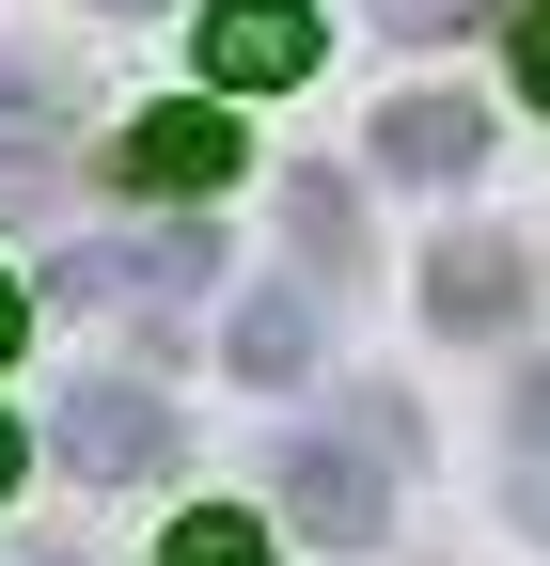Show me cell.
<instances>
[{
	"instance_id": "cell-6",
	"label": "cell",
	"mask_w": 550,
	"mask_h": 566,
	"mask_svg": "<svg viewBox=\"0 0 550 566\" xmlns=\"http://www.w3.org/2000/svg\"><path fill=\"white\" fill-rule=\"evenodd\" d=\"M472 158H488V111H472V95H393V111H378V174L456 189Z\"/></svg>"
},
{
	"instance_id": "cell-15",
	"label": "cell",
	"mask_w": 550,
	"mask_h": 566,
	"mask_svg": "<svg viewBox=\"0 0 550 566\" xmlns=\"http://www.w3.org/2000/svg\"><path fill=\"white\" fill-rule=\"evenodd\" d=\"M0 488H17V424H0Z\"/></svg>"
},
{
	"instance_id": "cell-8",
	"label": "cell",
	"mask_w": 550,
	"mask_h": 566,
	"mask_svg": "<svg viewBox=\"0 0 550 566\" xmlns=\"http://www.w3.org/2000/svg\"><path fill=\"white\" fill-rule=\"evenodd\" d=\"M284 237H299L315 283H347V268H362V189H347V174H299V189H284Z\"/></svg>"
},
{
	"instance_id": "cell-13",
	"label": "cell",
	"mask_w": 550,
	"mask_h": 566,
	"mask_svg": "<svg viewBox=\"0 0 550 566\" xmlns=\"http://www.w3.org/2000/svg\"><path fill=\"white\" fill-rule=\"evenodd\" d=\"M519 95L550 111V0H519Z\"/></svg>"
},
{
	"instance_id": "cell-14",
	"label": "cell",
	"mask_w": 550,
	"mask_h": 566,
	"mask_svg": "<svg viewBox=\"0 0 550 566\" xmlns=\"http://www.w3.org/2000/svg\"><path fill=\"white\" fill-rule=\"evenodd\" d=\"M17 331H32V300H17V283H0V363H17Z\"/></svg>"
},
{
	"instance_id": "cell-2",
	"label": "cell",
	"mask_w": 550,
	"mask_h": 566,
	"mask_svg": "<svg viewBox=\"0 0 550 566\" xmlns=\"http://www.w3.org/2000/svg\"><path fill=\"white\" fill-rule=\"evenodd\" d=\"M252 174V126H221V111H204V95H173V111H142V126H126V189H158V205H221Z\"/></svg>"
},
{
	"instance_id": "cell-5",
	"label": "cell",
	"mask_w": 550,
	"mask_h": 566,
	"mask_svg": "<svg viewBox=\"0 0 550 566\" xmlns=\"http://www.w3.org/2000/svg\"><path fill=\"white\" fill-rule=\"evenodd\" d=\"M299 63H315L299 0H204V80H221V95H284Z\"/></svg>"
},
{
	"instance_id": "cell-1",
	"label": "cell",
	"mask_w": 550,
	"mask_h": 566,
	"mask_svg": "<svg viewBox=\"0 0 550 566\" xmlns=\"http://www.w3.org/2000/svg\"><path fill=\"white\" fill-rule=\"evenodd\" d=\"M378 441H393L378 409H362V424H330V441H284V504H299L330 551H362V535L393 520V457H378Z\"/></svg>"
},
{
	"instance_id": "cell-12",
	"label": "cell",
	"mask_w": 550,
	"mask_h": 566,
	"mask_svg": "<svg viewBox=\"0 0 550 566\" xmlns=\"http://www.w3.org/2000/svg\"><path fill=\"white\" fill-rule=\"evenodd\" d=\"M378 17H393L409 48H441V32H472V17H504V0H378Z\"/></svg>"
},
{
	"instance_id": "cell-7",
	"label": "cell",
	"mask_w": 550,
	"mask_h": 566,
	"mask_svg": "<svg viewBox=\"0 0 550 566\" xmlns=\"http://www.w3.org/2000/svg\"><path fill=\"white\" fill-rule=\"evenodd\" d=\"M425 315H441V331H504V315H519V252H504V237H441V252H425Z\"/></svg>"
},
{
	"instance_id": "cell-3",
	"label": "cell",
	"mask_w": 550,
	"mask_h": 566,
	"mask_svg": "<svg viewBox=\"0 0 550 566\" xmlns=\"http://www.w3.org/2000/svg\"><path fill=\"white\" fill-rule=\"evenodd\" d=\"M63 300H126V315H189L204 300V237H80V252H47Z\"/></svg>"
},
{
	"instance_id": "cell-16",
	"label": "cell",
	"mask_w": 550,
	"mask_h": 566,
	"mask_svg": "<svg viewBox=\"0 0 550 566\" xmlns=\"http://www.w3.org/2000/svg\"><path fill=\"white\" fill-rule=\"evenodd\" d=\"M95 17H158V0H95Z\"/></svg>"
},
{
	"instance_id": "cell-11",
	"label": "cell",
	"mask_w": 550,
	"mask_h": 566,
	"mask_svg": "<svg viewBox=\"0 0 550 566\" xmlns=\"http://www.w3.org/2000/svg\"><path fill=\"white\" fill-rule=\"evenodd\" d=\"M519 520L550 535V363L519 378Z\"/></svg>"
},
{
	"instance_id": "cell-9",
	"label": "cell",
	"mask_w": 550,
	"mask_h": 566,
	"mask_svg": "<svg viewBox=\"0 0 550 566\" xmlns=\"http://www.w3.org/2000/svg\"><path fill=\"white\" fill-rule=\"evenodd\" d=\"M299 363H315V315L299 300H252L236 315V378H299Z\"/></svg>"
},
{
	"instance_id": "cell-4",
	"label": "cell",
	"mask_w": 550,
	"mask_h": 566,
	"mask_svg": "<svg viewBox=\"0 0 550 566\" xmlns=\"http://www.w3.org/2000/svg\"><path fill=\"white\" fill-rule=\"evenodd\" d=\"M173 457V409L142 394V378H95V394H63V472L80 488H142Z\"/></svg>"
},
{
	"instance_id": "cell-10",
	"label": "cell",
	"mask_w": 550,
	"mask_h": 566,
	"mask_svg": "<svg viewBox=\"0 0 550 566\" xmlns=\"http://www.w3.org/2000/svg\"><path fill=\"white\" fill-rule=\"evenodd\" d=\"M158 566H267V535H252L236 504H189V520L158 535Z\"/></svg>"
}]
</instances>
